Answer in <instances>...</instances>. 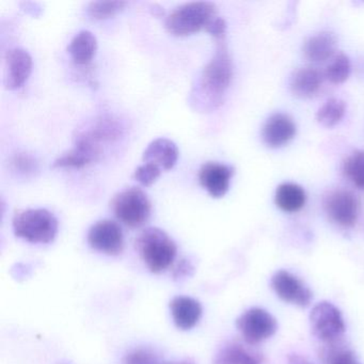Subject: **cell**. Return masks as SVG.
Listing matches in <instances>:
<instances>
[{"instance_id":"obj_1","label":"cell","mask_w":364,"mask_h":364,"mask_svg":"<svg viewBox=\"0 0 364 364\" xmlns=\"http://www.w3.org/2000/svg\"><path fill=\"white\" fill-rule=\"evenodd\" d=\"M217 42L216 53L204 68L199 82L200 92L212 108L219 107L223 104L225 91L233 77V63L225 40Z\"/></svg>"},{"instance_id":"obj_2","label":"cell","mask_w":364,"mask_h":364,"mask_svg":"<svg viewBox=\"0 0 364 364\" xmlns=\"http://www.w3.org/2000/svg\"><path fill=\"white\" fill-rule=\"evenodd\" d=\"M136 249L153 274H161L173 264L178 247L171 237L159 228H148L136 238Z\"/></svg>"},{"instance_id":"obj_3","label":"cell","mask_w":364,"mask_h":364,"mask_svg":"<svg viewBox=\"0 0 364 364\" xmlns=\"http://www.w3.org/2000/svg\"><path fill=\"white\" fill-rule=\"evenodd\" d=\"M12 225L18 237L33 244H50L58 233V220L46 208L18 210Z\"/></svg>"},{"instance_id":"obj_4","label":"cell","mask_w":364,"mask_h":364,"mask_svg":"<svg viewBox=\"0 0 364 364\" xmlns=\"http://www.w3.org/2000/svg\"><path fill=\"white\" fill-rule=\"evenodd\" d=\"M216 16V6L208 1L185 4L171 12L166 28L176 37H185L205 29Z\"/></svg>"},{"instance_id":"obj_5","label":"cell","mask_w":364,"mask_h":364,"mask_svg":"<svg viewBox=\"0 0 364 364\" xmlns=\"http://www.w3.org/2000/svg\"><path fill=\"white\" fill-rule=\"evenodd\" d=\"M112 212L119 221L131 229L142 227L151 216L150 200L137 187H129L114 196L112 201Z\"/></svg>"},{"instance_id":"obj_6","label":"cell","mask_w":364,"mask_h":364,"mask_svg":"<svg viewBox=\"0 0 364 364\" xmlns=\"http://www.w3.org/2000/svg\"><path fill=\"white\" fill-rule=\"evenodd\" d=\"M312 333L326 345L341 342L346 326L342 313L331 302L321 301L311 311Z\"/></svg>"},{"instance_id":"obj_7","label":"cell","mask_w":364,"mask_h":364,"mask_svg":"<svg viewBox=\"0 0 364 364\" xmlns=\"http://www.w3.org/2000/svg\"><path fill=\"white\" fill-rule=\"evenodd\" d=\"M236 327L245 342L257 345L272 338L278 329V323L276 318L267 311L261 308H252L238 317Z\"/></svg>"},{"instance_id":"obj_8","label":"cell","mask_w":364,"mask_h":364,"mask_svg":"<svg viewBox=\"0 0 364 364\" xmlns=\"http://www.w3.org/2000/svg\"><path fill=\"white\" fill-rule=\"evenodd\" d=\"M323 208L329 218L342 228H353L357 223L359 201L350 191L338 189L325 198Z\"/></svg>"},{"instance_id":"obj_9","label":"cell","mask_w":364,"mask_h":364,"mask_svg":"<svg viewBox=\"0 0 364 364\" xmlns=\"http://www.w3.org/2000/svg\"><path fill=\"white\" fill-rule=\"evenodd\" d=\"M88 242L95 250L114 257L123 252L124 235L118 223L112 220H101L89 230Z\"/></svg>"},{"instance_id":"obj_10","label":"cell","mask_w":364,"mask_h":364,"mask_svg":"<svg viewBox=\"0 0 364 364\" xmlns=\"http://www.w3.org/2000/svg\"><path fill=\"white\" fill-rule=\"evenodd\" d=\"M272 287L280 299L295 306H308L313 293L295 274L287 270H279L272 278Z\"/></svg>"},{"instance_id":"obj_11","label":"cell","mask_w":364,"mask_h":364,"mask_svg":"<svg viewBox=\"0 0 364 364\" xmlns=\"http://www.w3.org/2000/svg\"><path fill=\"white\" fill-rule=\"evenodd\" d=\"M234 176V168L225 164H204L199 172L200 184L215 199L225 197L229 191L230 183Z\"/></svg>"},{"instance_id":"obj_12","label":"cell","mask_w":364,"mask_h":364,"mask_svg":"<svg viewBox=\"0 0 364 364\" xmlns=\"http://www.w3.org/2000/svg\"><path fill=\"white\" fill-rule=\"evenodd\" d=\"M264 355L255 345L245 341L225 343L214 358V364H263Z\"/></svg>"},{"instance_id":"obj_13","label":"cell","mask_w":364,"mask_h":364,"mask_svg":"<svg viewBox=\"0 0 364 364\" xmlns=\"http://www.w3.org/2000/svg\"><path fill=\"white\" fill-rule=\"evenodd\" d=\"M6 63V86L10 90L21 88L27 82L33 71V58L26 50L14 48L7 53Z\"/></svg>"},{"instance_id":"obj_14","label":"cell","mask_w":364,"mask_h":364,"mask_svg":"<svg viewBox=\"0 0 364 364\" xmlns=\"http://www.w3.org/2000/svg\"><path fill=\"white\" fill-rule=\"evenodd\" d=\"M296 135V125L289 116L276 114L266 121L263 127L264 142L269 148H280L289 144Z\"/></svg>"},{"instance_id":"obj_15","label":"cell","mask_w":364,"mask_h":364,"mask_svg":"<svg viewBox=\"0 0 364 364\" xmlns=\"http://www.w3.org/2000/svg\"><path fill=\"white\" fill-rule=\"evenodd\" d=\"M172 318L178 329L191 330L199 323L202 306L198 300L186 296H178L170 302Z\"/></svg>"},{"instance_id":"obj_16","label":"cell","mask_w":364,"mask_h":364,"mask_svg":"<svg viewBox=\"0 0 364 364\" xmlns=\"http://www.w3.org/2000/svg\"><path fill=\"white\" fill-rule=\"evenodd\" d=\"M178 159V149L171 140L159 138L149 144L144 153V161L163 170H171Z\"/></svg>"},{"instance_id":"obj_17","label":"cell","mask_w":364,"mask_h":364,"mask_svg":"<svg viewBox=\"0 0 364 364\" xmlns=\"http://www.w3.org/2000/svg\"><path fill=\"white\" fill-rule=\"evenodd\" d=\"M323 76L318 70L313 68H302L294 72L291 75V93L300 99H308L314 97L323 84Z\"/></svg>"},{"instance_id":"obj_18","label":"cell","mask_w":364,"mask_h":364,"mask_svg":"<svg viewBox=\"0 0 364 364\" xmlns=\"http://www.w3.org/2000/svg\"><path fill=\"white\" fill-rule=\"evenodd\" d=\"M336 40L330 33H321L306 40L304 46V56L314 63H325L336 52Z\"/></svg>"},{"instance_id":"obj_19","label":"cell","mask_w":364,"mask_h":364,"mask_svg":"<svg viewBox=\"0 0 364 364\" xmlns=\"http://www.w3.org/2000/svg\"><path fill=\"white\" fill-rule=\"evenodd\" d=\"M97 38L88 31H80L68 48V52L77 65H88L97 54Z\"/></svg>"},{"instance_id":"obj_20","label":"cell","mask_w":364,"mask_h":364,"mask_svg":"<svg viewBox=\"0 0 364 364\" xmlns=\"http://www.w3.org/2000/svg\"><path fill=\"white\" fill-rule=\"evenodd\" d=\"M306 196L304 188L293 183H284L277 188L274 202L285 213L299 212L306 204Z\"/></svg>"},{"instance_id":"obj_21","label":"cell","mask_w":364,"mask_h":364,"mask_svg":"<svg viewBox=\"0 0 364 364\" xmlns=\"http://www.w3.org/2000/svg\"><path fill=\"white\" fill-rule=\"evenodd\" d=\"M346 112V103L340 99H330L319 108L316 120L323 127L331 129L342 120Z\"/></svg>"},{"instance_id":"obj_22","label":"cell","mask_w":364,"mask_h":364,"mask_svg":"<svg viewBox=\"0 0 364 364\" xmlns=\"http://www.w3.org/2000/svg\"><path fill=\"white\" fill-rule=\"evenodd\" d=\"M321 355L325 364H362L355 353L345 346L342 341L334 344H328Z\"/></svg>"},{"instance_id":"obj_23","label":"cell","mask_w":364,"mask_h":364,"mask_svg":"<svg viewBox=\"0 0 364 364\" xmlns=\"http://www.w3.org/2000/svg\"><path fill=\"white\" fill-rule=\"evenodd\" d=\"M344 176L360 189H364V151L351 153L343 165Z\"/></svg>"},{"instance_id":"obj_24","label":"cell","mask_w":364,"mask_h":364,"mask_svg":"<svg viewBox=\"0 0 364 364\" xmlns=\"http://www.w3.org/2000/svg\"><path fill=\"white\" fill-rule=\"evenodd\" d=\"M349 74H350V61L348 57L344 54H338L326 69L325 77L331 84L338 85L346 82Z\"/></svg>"},{"instance_id":"obj_25","label":"cell","mask_w":364,"mask_h":364,"mask_svg":"<svg viewBox=\"0 0 364 364\" xmlns=\"http://www.w3.org/2000/svg\"><path fill=\"white\" fill-rule=\"evenodd\" d=\"M127 5L125 1H93L89 4L88 14L95 20H107L122 11Z\"/></svg>"},{"instance_id":"obj_26","label":"cell","mask_w":364,"mask_h":364,"mask_svg":"<svg viewBox=\"0 0 364 364\" xmlns=\"http://www.w3.org/2000/svg\"><path fill=\"white\" fill-rule=\"evenodd\" d=\"M11 166L14 171L25 176H33L39 169L37 159L28 153H18L14 155Z\"/></svg>"},{"instance_id":"obj_27","label":"cell","mask_w":364,"mask_h":364,"mask_svg":"<svg viewBox=\"0 0 364 364\" xmlns=\"http://www.w3.org/2000/svg\"><path fill=\"white\" fill-rule=\"evenodd\" d=\"M161 169L153 164L144 163L134 172V178L144 186H151L161 176Z\"/></svg>"},{"instance_id":"obj_28","label":"cell","mask_w":364,"mask_h":364,"mask_svg":"<svg viewBox=\"0 0 364 364\" xmlns=\"http://www.w3.org/2000/svg\"><path fill=\"white\" fill-rule=\"evenodd\" d=\"M124 364H159V357L148 348H137L129 351L123 360Z\"/></svg>"},{"instance_id":"obj_29","label":"cell","mask_w":364,"mask_h":364,"mask_svg":"<svg viewBox=\"0 0 364 364\" xmlns=\"http://www.w3.org/2000/svg\"><path fill=\"white\" fill-rule=\"evenodd\" d=\"M205 31H208L210 36H213L217 41H221V40H225V33H227V23H225L223 18L215 16L208 23Z\"/></svg>"},{"instance_id":"obj_30","label":"cell","mask_w":364,"mask_h":364,"mask_svg":"<svg viewBox=\"0 0 364 364\" xmlns=\"http://www.w3.org/2000/svg\"><path fill=\"white\" fill-rule=\"evenodd\" d=\"M193 266L188 259H182L173 269L174 279H183L185 277L191 276L193 272Z\"/></svg>"},{"instance_id":"obj_31","label":"cell","mask_w":364,"mask_h":364,"mask_svg":"<svg viewBox=\"0 0 364 364\" xmlns=\"http://www.w3.org/2000/svg\"><path fill=\"white\" fill-rule=\"evenodd\" d=\"M287 364H314L308 358L304 355H298V353H291L287 357Z\"/></svg>"},{"instance_id":"obj_32","label":"cell","mask_w":364,"mask_h":364,"mask_svg":"<svg viewBox=\"0 0 364 364\" xmlns=\"http://www.w3.org/2000/svg\"><path fill=\"white\" fill-rule=\"evenodd\" d=\"M167 364H193L191 361H182L176 362V363H167Z\"/></svg>"}]
</instances>
